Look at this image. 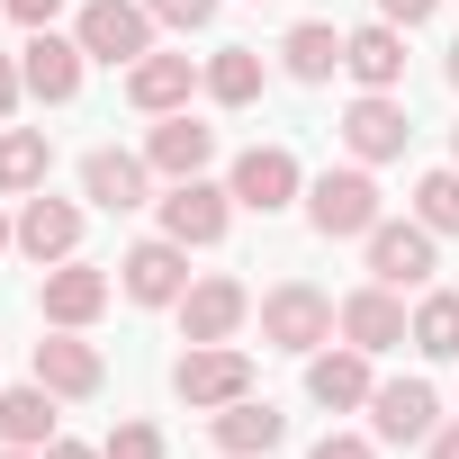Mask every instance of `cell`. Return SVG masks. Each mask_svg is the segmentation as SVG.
Here are the masks:
<instances>
[{
  "label": "cell",
  "instance_id": "ffe728a7",
  "mask_svg": "<svg viewBox=\"0 0 459 459\" xmlns=\"http://www.w3.org/2000/svg\"><path fill=\"white\" fill-rule=\"evenodd\" d=\"M244 316H253V289L244 280H189V298H180V333L189 342H235Z\"/></svg>",
  "mask_w": 459,
  "mask_h": 459
},
{
  "label": "cell",
  "instance_id": "9a60e30c",
  "mask_svg": "<svg viewBox=\"0 0 459 459\" xmlns=\"http://www.w3.org/2000/svg\"><path fill=\"white\" fill-rule=\"evenodd\" d=\"M369 387H378V369H369V351H360V342L307 351V396H316L325 414H369Z\"/></svg>",
  "mask_w": 459,
  "mask_h": 459
},
{
  "label": "cell",
  "instance_id": "484cf974",
  "mask_svg": "<svg viewBox=\"0 0 459 459\" xmlns=\"http://www.w3.org/2000/svg\"><path fill=\"white\" fill-rule=\"evenodd\" d=\"M262 91H271L262 46H216V55H207V100H216V108H253Z\"/></svg>",
  "mask_w": 459,
  "mask_h": 459
},
{
  "label": "cell",
  "instance_id": "cb8c5ba5",
  "mask_svg": "<svg viewBox=\"0 0 459 459\" xmlns=\"http://www.w3.org/2000/svg\"><path fill=\"white\" fill-rule=\"evenodd\" d=\"M280 73H289V82H333V73H342V28H333V19H298V28L280 37Z\"/></svg>",
  "mask_w": 459,
  "mask_h": 459
},
{
  "label": "cell",
  "instance_id": "d590c367",
  "mask_svg": "<svg viewBox=\"0 0 459 459\" xmlns=\"http://www.w3.org/2000/svg\"><path fill=\"white\" fill-rule=\"evenodd\" d=\"M432 459H459V423H441V432H432Z\"/></svg>",
  "mask_w": 459,
  "mask_h": 459
},
{
  "label": "cell",
  "instance_id": "4dcf8cb0",
  "mask_svg": "<svg viewBox=\"0 0 459 459\" xmlns=\"http://www.w3.org/2000/svg\"><path fill=\"white\" fill-rule=\"evenodd\" d=\"M307 459H378V432H325Z\"/></svg>",
  "mask_w": 459,
  "mask_h": 459
},
{
  "label": "cell",
  "instance_id": "e575fe53",
  "mask_svg": "<svg viewBox=\"0 0 459 459\" xmlns=\"http://www.w3.org/2000/svg\"><path fill=\"white\" fill-rule=\"evenodd\" d=\"M46 459H100V441H64V432H55V441H46Z\"/></svg>",
  "mask_w": 459,
  "mask_h": 459
},
{
  "label": "cell",
  "instance_id": "603a6c76",
  "mask_svg": "<svg viewBox=\"0 0 459 459\" xmlns=\"http://www.w3.org/2000/svg\"><path fill=\"white\" fill-rule=\"evenodd\" d=\"M55 387L46 378H28V387H0V441H10V450H46L55 441Z\"/></svg>",
  "mask_w": 459,
  "mask_h": 459
},
{
  "label": "cell",
  "instance_id": "4fadbf2b",
  "mask_svg": "<svg viewBox=\"0 0 459 459\" xmlns=\"http://www.w3.org/2000/svg\"><path fill=\"white\" fill-rule=\"evenodd\" d=\"M19 253H28L37 271L73 262V253H82V198H55V189L19 198Z\"/></svg>",
  "mask_w": 459,
  "mask_h": 459
},
{
  "label": "cell",
  "instance_id": "7402d4cb",
  "mask_svg": "<svg viewBox=\"0 0 459 459\" xmlns=\"http://www.w3.org/2000/svg\"><path fill=\"white\" fill-rule=\"evenodd\" d=\"M37 378H46L55 396H100V387H108V360H100L82 333H64V325H55V333L37 342Z\"/></svg>",
  "mask_w": 459,
  "mask_h": 459
},
{
  "label": "cell",
  "instance_id": "f35d334b",
  "mask_svg": "<svg viewBox=\"0 0 459 459\" xmlns=\"http://www.w3.org/2000/svg\"><path fill=\"white\" fill-rule=\"evenodd\" d=\"M441 73H450V91H459V46H450V64H441Z\"/></svg>",
  "mask_w": 459,
  "mask_h": 459
},
{
  "label": "cell",
  "instance_id": "7c38bea8",
  "mask_svg": "<svg viewBox=\"0 0 459 459\" xmlns=\"http://www.w3.org/2000/svg\"><path fill=\"white\" fill-rule=\"evenodd\" d=\"M342 144H351V162H396V153L414 144L405 100H396V91H360V100L342 108Z\"/></svg>",
  "mask_w": 459,
  "mask_h": 459
},
{
  "label": "cell",
  "instance_id": "30bf717a",
  "mask_svg": "<svg viewBox=\"0 0 459 459\" xmlns=\"http://www.w3.org/2000/svg\"><path fill=\"white\" fill-rule=\"evenodd\" d=\"M108 298H117V280H108L100 262H82V253H73V262H55V271H46V298H37V307H46V325L91 333V325L108 316Z\"/></svg>",
  "mask_w": 459,
  "mask_h": 459
},
{
  "label": "cell",
  "instance_id": "8d00e7d4",
  "mask_svg": "<svg viewBox=\"0 0 459 459\" xmlns=\"http://www.w3.org/2000/svg\"><path fill=\"white\" fill-rule=\"evenodd\" d=\"M0 253H19V216L10 207H0Z\"/></svg>",
  "mask_w": 459,
  "mask_h": 459
},
{
  "label": "cell",
  "instance_id": "ac0fdd59",
  "mask_svg": "<svg viewBox=\"0 0 459 459\" xmlns=\"http://www.w3.org/2000/svg\"><path fill=\"white\" fill-rule=\"evenodd\" d=\"M144 162H153V180H198V171L216 162V126H198L189 108H171V117H153Z\"/></svg>",
  "mask_w": 459,
  "mask_h": 459
},
{
  "label": "cell",
  "instance_id": "ba28073f",
  "mask_svg": "<svg viewBox=\"0 0 459 459\" xmlns=\"http://www.w3.org/2000/svg\"><path fill=\"white\" fill-rule=\"evenodd\" d=\"M333 333H342V342H360L369 360H378V351H405V342H414L405 289H378V280H369V289H351V298L333 307Z\"/></svg>",
  "mask_w": 459,
  "mask_h": 459
},
{
  "label": "cell",
  "instance_id": "3957f363",
  "mask_svg": "<svg viewBox=\"0 0 459 459\" xmlns=\"http://www.w3.org/2000/svg\"><path fill=\"white\" fill-rule=\"evenodd\" d=\"M171 396L198 405V414L253 396V351H244V342H189V351L171 360Z\"/></svg>",
  "mask_w": 459,
  "mask_h": 459
},
{
  "label": "cell",
  "instance_id": "52a82bcc",
  "mask_svg": "<svg viewBox=\"0 0 459 459\" xmlns=\"http://www.w3.org/2000/svg\"><path fill=\"white\" fill-rule=\"evenodd\" d=\"M153 207H162V235H171V244H189V253L225 244V225H235V189L207 180V171H198V180H171Z\"/></svg>",
  "mask_w": 459,
  "mask_h": 459
},
{
  "label": "cell",
  "instance_id": "83f0119b",
  "mask_svg": "<svg viewBox=\"0 0 459 459\" xmlns=\"http://www.w3.org/2000/svg\"><path fill=\"white\" fill-rule=\"evenodd\" d=\"M414 216L432 225V235H459V162H450V171H423V180H414Z\"/></svg>",
  "mask_w": 459,
  "mask_h": 459
},
{
  "label": "cell",
  "instance_id": "9c48e42d",
  "mask_svg": "<svg viewBox=\"0 0 459 459\" xmlns=\"http://www.w3.org/2000/svg\"><path fill=\"white\" fill-rule=\"evenodd\" d=\"M117 289H126L135 307H180V298H189V244H171V235H144V244H126V262H117Z\"/></svg>",
  "mask_w": 459,
  "mask_h": 459
},
{
  "label": "cell",
  "instance_id": "8992f818",
  "mask_svg": "<svg viewBox=\"0 0 459 459\" xmlns=\"http://www.w3.org/2000/svg\"><path fill=\"white\" fill-rule=\"evenodd\" d=\"M225 189H235V207H253V216H280V207L307 198V162L289 144H244L235 171H225Z\"/></svg>",
  "mask_w": 459,
  "mask_h": 459
},
{
  "label": "cell",
  "instance_id": "ab89813d",
  "mask_svg": "<svg viewBox=\"0 0 459 459\" xmlns=\"http://www.w3.org/2000/svg\"><path fill=\"white\" fill-rule=\"evenodd\" d=\"M450 162H459V126H450Z\"/></svg>",
  "mask_w": 459,
  "mask_h": 459
},
{
  "label": "cell",
  "instance_id": "4316f807",
  "mask_svg": "<svg viewBox=\"0 0 459 459\" xmlns=\"http://www.w3.org/2000/svg\"><path fill=\"white\" fill-rule=\"evenodd\" d=\"M414 351L423 360H459V289H423L414 298Z\"/></svg>",
  "mask_w": 459,
  "mask_h": 459
},
{
  "label": "cell",
  "instance_id": "d6986e66",
  "mask_svg": "<svg viewBox=\"0 0 459 459\" xmlns=\"http://www.w3.org/2000/svg\"><path fill=\"white\" fill-rule=\"evenodd\" d=\"M82 198H91V207H108V216H126V207H144V198H153V162H144V153L100 144V153H82Z\"/></svg>",
  "mask_w": 459,
  "mask_h": 459
},
{
  "label": "cell",
  "instance_id": "f546056e",
  "mask_svg": "<svg viewBox=\"0 0 459 459\" xmlns=\"http://www.w3.org/2000/svg\"><path fill=\"white\" fill-rule=\"evenodd\" d=\"M100 459H162V432H153V423H117V432L100 441Z\"/></svg>",
  "mask_w": 459,
  "mask_h": 459
},
{
  "label": "cell",
  "instance_id": "f1b7e54d",
  "mask_svg": "<svg viewBox=\"0 0 459 459\" xmlns=\"http://www.w3.org/2000/svg\"><path fill=\"white\" fill-rule=\"evenodd\" d=\"M144 10H153V28H180V37L216 28V0H144Z\"/></svg>",
  "mask_w": 459,
  "mask_h": 459
},
{
  "label": "cell",
  "instance_id": "1f68e13d",
  "mask_svg": "<svg viewBox=\"0 0 459 459\" xmlns=\"http://www.w3.org/2000/svg\"><path fill=\"white\" fill-rule=\"evenodd\" d=\"M0 10H10L19 28H55V19H64V0H0Z\"/></svg>",
  "mask_w": 459,
  "mask_h": 459
},
{
  "label": "cell",
  "instance_id": "5bb4252c",
  "mask_svg": "<svg viewBox=\"0 0 459 459\" xmlns=\"http://www.w3.org/2000/svg\"><path fill=\"white\" fill-rule=\"evenodd\" d=\"M207 441H216V459H271L289 441V414L271 396H235V405L207 414Z\"/></svg>",
  "mask_w": 459,
  "mask_h": 459
},
{
  "label": "cell",
  "instance_id": "5b68a950",
  "mask_svg": "<svg viewBox=\"0 0 459 459\" xmlns=\"http://www.w3.org/2000/svg\"><path fill=\"white\" fill-rule=\"evenodd\" d=\"M73 37H82L91 64H144L153 55V10H144V0H82Z\"/></svg>",
  "mask_w": 459,
  "mask_h": 459
},
{
  "label": "cell",
  "instance_id": "e0dca14e",
  "mask_svg": "<svg viewBox=\"0 0 459 459\" xmlns=\"http://www.w3.org/2000/svg\"><path fill=\"white\" fill-rule=\"evenodd\" d=\"M207 91V64H189V55H144V64H126V100L144 108V117H171V108H189Z\"/></svg>",
  "mask_w": 459,
  "mask_h": 459
},
{
  "label": "cell",
  "instance_id": "7a4b0ae2",
  "mask_svg": "<svg viewBox=\"0 0 459 459\" xmlns=\"http://www.w3.org/2000/svg\"><path fill=\"white\" fill-rule=\"evenodd\" d=\"M360 253H369V280L378 289H432V271H441V235H432V225L423 216H378L369 225V235H360Z\"/></svg>",
  "mask_w": 459,
  "mask_h": 459
},
{
  "label": "cell",
  "instance_id": "2e32d148",
  "mask_svg": "<svg viewBox=\"0 0 459 459\" xmlns=\"http://www.w3.org/2000/svg\"><path fill=\"white\" fill-rule=\"evenodd\" d=\"M369 432H378V441H432V432H441L432 378H378V387H369Z\"/></svg>",
  "mask_w": 459,
  "mask_h": 459
},
{
  "label": "cell",
  "instance_id": "44dd1931",
  "mask_svg": "<svg viewBox=\"0 0 459 459\" xmlns=\"http://www.w3.org/2000/svg\"><path fill=\"white\" fill-rule=\"evenodd\" d=\"M342 73H351L360 91H396V82H405V28H387V19L351 28V37H342Z\"/></svg>",
  "mask_w": 459,
  "mask_h": 459
},
{
  "label": "cell",
  "instance_id": "d6a6232c",
  "mask_svg": "<svg viewBox=\"0 0 459 459\" xmlns=\"http://www.w3.org/2000/svg\"><path fill=\"white\" fill-rule=\"evenodd\" d=\"M19 100H28V82H19V55H0V126L19 117Z\"/></svg>",
  "mask_w": 459,
  "mask_h": 459
},
{
  "label": "cell",
  "instance_id": "277c9868",
  "mask_svg": "<svg viewBox=\"0 0 459 459\" xmlns=\"http://www.w3.org/2000/svg\"><path fill=\"white\" fill-rule=\"evenodd\" d=\"M262 342H271V351H298V360L325 351V342H333V298H325L316 280H280V289L262 298Z\"/></svg>",
  "mask_w": 459,
  "mask_h": 459
},
{
  "label": "cell",
  "instance_id": "836d02e7",
  "mask_svg": "<svg viewBox=\"0 0 459 459\" xmlns=\"http://www.w3.org/2000/svg\"><path fill=\"white\" fill-rule=\"evenodd\" d=\"M432 10H441V0H378V19H387V28H423Z\"/></svg>",
  "mask_w": 459,
  "mask_h": 459
},
{
  "label": "cell",
  "instance_id": "d4e9b609",
  "mask_svg": "<svg viewBox=\"0 0 459 459\" xmlns=\"http://www.w3.org/2000/svg\"><path fill=\"white\" fill-rule=\"evenodd\" d=\"M46 171H55L46 126H0V198H37Z\"/></svg>",
  "mask_w": 459,
  "mask_h": 459
},
{
  "label": "cell",
  "instance_id": "8fae6325",
  "mask_svg": "<svg viewBox=\"0 0 459 459\" xmlns=\"http://www.w3.org/2000/svg\"><path fill=\"white\" fill-rule=\"evenodd\" d=\"M82 37H64V28H28V46H19V82H28V100H46V108H64L73 91H82Z\"/></svg>",
  "mask_w": 459,
  "mask_h": 459
},
{
  "label": "cell",
  "instance_id": "6da1fadb",
  "mask_svg": "<svg viewBox=\"0 0 459 459\" xmlns=\"http://www.w3.org/2000/svg\"><path fill=\"white\" fill-rule=\"evenodd\" d=\"M378 216H387V207H378L369 162H342V171H316V180H307V225H316L325 244H360Z\"/></svg>",
  "mask_w": 459,
  "mask_h": 459
},
{
  "label": "cell",
  "instance_id": "74e56055",
  "mask_svg": "<svg viewBox=\"0 0 459 459\" xmlns=\"http://www.w3.org/2000/svg\"><path fill=\"white\" fill-rule=\"evenodd\" d=\"M0 459H46V450H10V441H0Z\"/></svg>",
  "mask_w": 459,
  "mask_h": 459
}]
</instances>
